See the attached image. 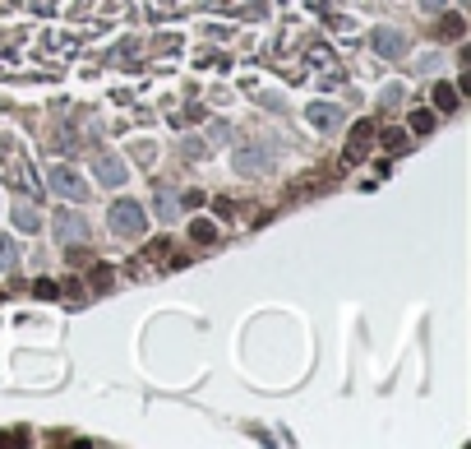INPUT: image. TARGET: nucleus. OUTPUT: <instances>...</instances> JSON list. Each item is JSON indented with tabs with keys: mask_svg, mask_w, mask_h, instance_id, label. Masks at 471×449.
I'll use <instances>...</instances> for the list:
<instances>
[{
	"mask_svg": "<svg viewBox=\"0 0 471 449\" xmlns=\"http://www.w3.org/2000/svg\"><path fill=\"white\" fill-rule=\"evenodd\" d=\"M107 223H111V232L116 236H143V227H148V214H143V204L139 200H116L111 204V214H107Z\"/></svg>",
	"mask_w": 471,
	"mask_h": 449,
	"instance_id": "obj_1",
	"label": "nucleus"
},
{
	"mask_svg": "<svg viewBox=\"0 0 471 449\" xmlns=\"http://www.w3.org/2000/svg\"><path fill=\"white\" fill-rule=\"evenodd\" d=\"M51 190H55V195H65V200H74V204L88 200V186L79 181L74 167H51Z\"/></svg>",
	"mask_w": 471,
	"mask_h": 449,
	"instance_id": "obj_2",
	"label": "nucleus"
},
{
	"mask_svg": "<svg viewBox=\"0 0 471 449\" xmlns=\"http://www.w3.org/2000/svg\"><path fill=\"white\" fill-rule=\"evenodd\" d=\"M88 232H93V227H88L84 214H60V218H55V236H60V246H84Z\"/></svg>",
	"mask_w": 471,
	"mask_h": 449,
	"instance_id": "obj_3",
	"label": "nucleus"
},
{
	"mask_svg": "<svg viewBox=\"0 0 471 449\" xmlns=\"http://www.w3.org/2000/svg\"><path fill=\"white\" fill-rule=\"evenodd\" d=\"M263 167H273V148L268 144L236 148V171H263Z\"/></svg>",
	"mask_w": 471,
	"mask_h": 449,
	"instance_id": "obj_4",
	"label": "nucleus"
},
{
	"mask_svg": "<svg viewBox=\"0 0 471 449\" xmlns=\"http://www.w3.org/2000/svg\"><path fill=\"white\" fill-rule=\"evenodd\" d=\"M370 46L379 51V56L393 60V56H402V51H406V37L397 33V28H374V33H370Z\"/></svg>",
	"mask_w": 471,
	"mask_h": 449,
	"instance_id": "obj_5",
	"label": "nucleus"
},
{
	"mask_svg": "<svg viewBox=\"0 0 471 449\" xmlns=\"http://www.w3.org/2000/svg\"><path fill=\"white\" fill-rule=\"evenodd\" d=\"M310 125H319V130H338L342 121H347V112L342 107H333V102H310Z\"/></svg>",
	"mask_w": 471,
	"mask_h": 449,
	"instance_id": "obj_6",
	"label": "nucleus"
},
{
	"mask_svg": "<svg viewBox=\"0 0 471 449\" xmlns=\"http://www.w3.org/2000/svg\"><path fill=\"white\" fill-rule=\"evenodd\" d=\"M93 171H98V181H102V186H125V181H130V171H125V162H121V157H98V167H93Z\"/></svg>",
	"mask_w": 471,
	"mask_h": 449,
	"instance_id": "obj_7",
	"label": "nucleus"
},
{
	"mask_svg": "<svg viewBox=\"0 0 471 449\" xmlns=\"http://www.w3.org/2000/svg\"><path fill=\"white\" fill-rule=\"evenodd\" d=\"M19 264V246H14V236L0 232V269H14Z\"/></svg>",
	"mask_w": 471,
	"mask_h": 449,
	"instance_id": "obj_8",
	"label": "nucleus"
},
{
	"mask_svg": "<svg viewBox=\"0 0 471 449\" xmlns=\"http://www.w3.org/2000/svg\"><path fill=\"white\" fill-rule=\"evenodd\" d=\"M14 223H19L23 232H37V227H42V218H37V209H28V204H19V209H14Z\"/></svg>",
	"mask_w": 471,
	"mask_h": 449,
	"instance_id": "obj_9",
	"label": "nucleus"
},
{
	"mask_svg": "<svg viewBox=\"0 0 471 449\" xmlns=\"http://www.w3.org/2000/svg\"><path fill=\"white\" fill-rule=\"evenodd\" d=\"M434 102L444 107V112H453V107H458V89H453V84H439V89H434Z\"/></svg>",
	"mask_w": 471,
	"mask_h": 449,
	"instance_id": "obj_10",
	"label": "nucleus"
},
{
	"mask_svg": "<svg viewBox=\"0 0 471 449\" xmlns=\"http://www.w3.org/2000/svg\"><path fill=\"white\" fill-rule=\"evenodd\" d=\"M157 218H175V195L171 190H157Z\"/></svg>",
	"mask_w": 471,
	"mask_h": 449,
	"instance_id": "obj_11",
	"label": "nucleus"
},
{
	"mask_svg": "<svg viewBox=\"0 0 471 449\" xmlns=\"http://www.w3.org/2000/svg\"><path fill=\"white\" fill-rule=\"evenodd\" d=\"M406 125H411L416 135H425L430 125H434V112H411V121H406Z\"/></svg>",
	"mask_w": 471,
	"mask_h": 449,
	"instance_id": "obj_12",
	"label": "nucleus"
},
{
	"mask_svg": "<svg viewBox=\"0 0 471 449\" xmlns=\"http://www.w3.org/2000/svg\"><path fill=\"white\" fill-rule=\"evenodd\" d=\"M379 102H384V107H393V102H402V89H397V84H388V89H384V98H379Z\"/></svg>",
	"mask_w": 471,
	"mask_h": 449,
	"instance_id": "obj_13",
	"label": "nucleus"
},
{
	"mask_svg": "<svg viewBox=\"0 0 471 449\" xmlns=\"http://www.w3.org/2000/svg\"><path fill=\"white\" fill-rule=\"evenodd\" d=\"M439 33H444V37H462V19H449L444 28H439Z\"/></svg>",
	"mask_w": 471,
	"mask_h": 449,
	"instance_id": "obj_14",
	"label": "nucleus"
},
{
	"mask_svg": "<svg viewBox=\"0 0 471 449\" xmlns=\"http://www.w3.org/2000/svg\"><path fill=\"white\" fill-rule=\"evenodd\" d=\"M420 5H425L430 14H434V10H444V0H420Z\"/></svg>",
	"mask_w": 471,
	"mask_h": 449,
	"instance_id": "obj_15",
	"label": "nucleus"
}]
</instances>
